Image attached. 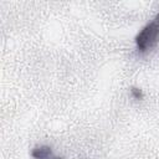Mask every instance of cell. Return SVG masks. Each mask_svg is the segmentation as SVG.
<instances>
[{"label": "cell", "instance_id": "5b68a950", "mask_svg": "<svg viewBox=\"0 0 159 159\" xmlns=\"http://www.w3.org/2000/svg\"><path fill=\"white\" fill-rule=\"evenodd\" d=\"M158 16H159V14H158Z\"/></svg>", "mask_w": 159, "mask_h": 159}, {"label": "cell", "instance_id": "7a4b0ae2", "mask_svg": "<svg viewBox=\"0 0 159 159\" xmlns=\"http://www.w3.org/2000/svg\"><path fill=\"white\" fill-rule=\"evenodd\" d=\"M31 155L35 159H50V157H51V148H48V147L35 148L32 150Z\"/></svg>", "mask_w": 159, "mask_h": 159}, {"label": "cell", "instance_id": "277c9868", "mask_svg": "<svg viewBox=\"0 0 159 159\" xmlns=\"http://www.w3.org/2000/svg\"><path fill=\"white\" fill-rule=\"evenodd\" d=\"M51 159H62V158H57V157H56V158H51Z\"/></svg>", "mask_w": 159, "mask_h": 159}, {"label": "cell", "instance_id": "6da1fadb", "mask_svg": "<svg viewBox=\"0 0 159 159\" xmlns=\"http://www.w3.org/2000/svg\"><path fill=\"white\" fill-rule=\"evenodd\" d=\"M159 42V16L147 24L135 36V45L138 51L147 52L157 46Z\"/></svg>", "mask_w": 159, "mask_h": 159}, {"label": "cell", "instance_id": "3957f363", "mask_svg": "<svg viewBox=\"0 0 159 159\" xmlns=\"http://www.w3.org/2000/svg\"><path fill=\"white\" fill-rule=\"evenodd\" d=\"M130 93H132V96H133L135 99H142V98H143V93H142V91H140L139 88L133 87V88L130 89Z\"/></svg>", "mask_w": 159, "mask_h": 159}]
</instances>
